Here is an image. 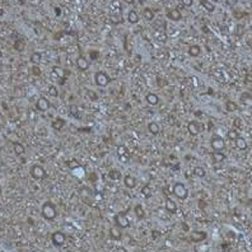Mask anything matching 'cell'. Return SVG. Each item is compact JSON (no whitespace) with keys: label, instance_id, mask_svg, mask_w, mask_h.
I'll return each instance as SVG.
<instances>
[{"label":"cell","instance_id":"cell-1","mask_svg":"<svg viewBox=\"0 0 252 252\" xmlns=\"http://www.w3.org/2000/svg\"><path fill=\"white\" fill-rule=\"evenodd\" d=\"M41 214L46 220L51 222L54 220L56 217H58V209H56V205L52 203V201H46L42 205V209H41Z\"/></svg>","mask_w":252,"mask_h":252},{"label":"cell","instance_id":"cell-2","mask_svg":"<svg viewBox=\"0 0 252 252\" xmlns=\"http://www.w3.org/2000/svg\"><path fill=\"white\" fill-rule=\"evenodd\" d=\"M130 212V208L126 209L125 212H120L117 213L115 217H114V220H115V226L119 227L120 229H126L130 227V219L128 218V213Z\"/></svg>","mask_w":252,"mask_h":252},{"label":"cell","instance_id":"cell-3","mask_svg":"<svg viewBox=\"0 0 252 252\" xmlns=\"http://www.w3.org/2000/svg\"><path fill=\"white\" fill-rule=\"evenodd\" d=\"M172 192L177 199H180L182 201L189 198V189L186 187V185L184 182H176L172 187Z\"/></svg>","mask_w":252,"mask_h":252},{"label":"cell","instance_id":"cell-4","mask_svg":"<svg viewBox=\"0 0 252 252\" xmlns=\"http://www.w3.org/2000/svg\"><path fill=\"white\" fill-rule=\"evenodd\" d=\"M94 83L97 87L100 88H106L108 84H110V77L106 72H102V70H100V72H97L94 74Z\"/></svg>","mask_w":252,"mask_h":252},{"label":"cell","instance_id":"cell-5","mask_svg":"<svg viewBox=\"0 0 252 252\" xmlns=\"http://www.w3.org/2000/svg\"><path fill=\"white\" fill-rule=\"evenodd\" d=\"M30 175L33 180H44L47 176L46 170L41 164H33L30 170Z\"/></svg>","mask_w":252,"mask_h":252},{"label":"cell","instance_id":"cell-6","mask_svg":"<svg viewBox=\"0 0 252 252\" xmlns=\"http://www.w3.org/2000/svg\"><path fill=\"white\" fill-rule=\"evenodd\" d=\"M210 147H212L213 152H223L226 149V140L220 138L219 135H215L210 140Z\"/></svg>","mask_w":252,"mask_h":252},{"label":"cell","instance_id":"cell-7","mask_svg":"<svg viewBox=\"0 0 252 252\" xmlns=\"http://www.w3.org/2000/svg\"><path fill=\"white\" fill-rule=\"evenodd\" d=\"M206 237L208 234L205 231H191L189 234V240L194 243H200L206 240Z\"/></svg>","mask_w":252,"mask_h":252},{"label":"cell","instance_id":"cell-8","mask_svg":"<svg viewBox=\"0 0 252 252\" xmlns=\"http://www.w3.org/2000/svg\"><path fill=\"white\" fill-rule=\"evenodd\" d=\"M51 242L56 247H61L66 242V236L60 231H56V232H54L51 234Z\"/></svg>","mask_w":252,"mask_h":252},{"label":"cell","instance_id":"cell-9","mask_svg":"<svg viewBox=\"0 0 252 252\" xmlns=\"http://www.w3.org/2000/svg\"><path fill=\"white\" fill-rule=\"evenodd\" d=\"M50 102L46 97H40L37 102H36V108L40 111V112H46L49 108H50Z\"/></svg>","mask_w":252,"mask_h":252},{"label":"cell","instance_id":"cell-10","mask_svg":"<svg viewBox=\"0 0 252 252\" xmlns=\"http://www.w3.org/2000/svg\"><path fill=\"white\" fill-rule=\"evenodd\" d=\"M75 65H77L79 72H87L89 69V63L84 56H78L77 60H75Z\"/></svg>","mask_w":252,"mask_h":252},{"label":"cell","instance_id":"cell-11","mask_svg":"<svg viewBox=\"0 0 252 252\" xmlns=\"http://www.w3.org/2000/svg\"><path fill=\"white\" fill-rule=\"evenodd\" d=\"M164 208H166V210L168 213H171V214H175V213H177V210H178V206H177V204H176V201L175 200H172L171 198H166V200H164Z\"/></svg>","mask_w":252,"mask_h":252},{"label":"cell","instance_id":"cell-12","mask_svg":"<svg viewBox=\"0 0 252 252\" xmlns=\"http://www.w3.org/2000/svg\"><path fill=\"white\" fill-rule=\"evenodd\" d=\"M187 131H189V134H190L191 136L199 135V133H200V125H199V122L195 121V120L190 121V122L187 124Z\"/></svg>","mask_w":252,"mask_h":252},{"label":"cell","instance_id":"cell-13","mask_svg":"<svg viewBox=\"0 0 252 252\" xmlns=\"http://www.w3.org/2000/svg\"><path fill=\"white\" fill-rule=\"evenodd\" d=\"M117 158L121 163H128L130 161V157L128 154V149L125 147H119L117 148Z\"/></svg>","mask_w":252,"mask_h":252},{"label":"cell","instance_id":"cell-14","mask_svg":"<svg viewBox=\"0 0 252 252\" xmlns=\"http://www.w3.org/2000/svg\"><path fill=\"white\" fill-rule=\"evenodd\" d=\"M145 101H147V103L150 105V106H157L161 100H159V96H158L157 93L148 92V93L145 94Z\"/></svg>","mask_w":252,"mask_h":252},{"label":"cell","instance_id":"cell-15","mask_svg":"<svg viewBox=\"0 0 252 252\" xmlns=\"http://www.w3.org/2000/svg\"><path fill=\"white\" fill-rule=\"evenodd\" d=\"M167 18L171 19V21H173V22H178V21L182 18V14H181V12H180L177 8L168 9V10H167Z\"/></svg>","mask_w":252,"mask_h":252},{"label":"cell","instance_id":"cell-16","mask_svg":"<svg viewBox=\"0 0 252 252\" xmlns=\"http://www.w3.org/2000/svg\"><path fill=\"white\" fill-rule=\"evenodd\" d=\"M108 234H110V237H111L114 241H121V240H122V232H121V229H120L119 227H116V226H114V227L110 228Z\"/></svg>","mask_w":252,"mask_h":252},{"label":"cell","instance_id":"cell-17","mask_svg":"<svg viewBox=\"0 0 252 252\" xmlns=\"http://www.w3.org/2000/svg\"><path fill=\"white\" fill-rule=\"evenodd\" d=\"M122 181H124V185L125 187L128 189H135L136 187V178L131 175H126L122 177Z\"/></svg>","mask_w":252,"mask_h":252},{"label":"cell","instance_id":"cell-18","mask_svg":"<svg viewBox=\"0 0 252 252\" xmlns=\"http://www.w3.org/2000/svg\"><path fill=\"white\" fill-rule=\"evenodd\" d=\"M66 125V121L63 119V117H56L52 122H51V128L54 129V130H58V131H60V130H63V128Z\"/></svg>","mask_w":252,"mask_h":252},{"label":"cell","instance_id":"cell-19","mask_svg":"<svg viewBox=\"0 0 252 252\" xmlns=\"http://www.w3.org/2000/svg\"><path fill=\"white\" fill-rule=\"evenodd\" d=\"M134 213H135V215H136L138 219H140V220L145 219L147 213H145V210H144V208H143L142 204H136V205L134 206Z\"/></svg>","mask_w":252,"mask_h":252},{"label":"cell","instance_id":"cell-20","mask_svg":"<svg viewBox=\"0 0 252 252\" xmlns=\"http://www.w3.org/2000/svg\"><path fill=\"white\" fill-rule=\"evenodd\" d=\"M128 21H129L130 24H138L139 23L140 17H139V14H138V12L135 9L129 10V13H128Z\"/></svg>","mask_w":252,"mask_h":252},{"label":"cell","instance_id":"cell-21","mask_svg":"<svg viewBox=\"0 0 252 252\" xmlns=\"http://www.w3.org/2000/svg\"><path fill=\"white\" fill-rule=\"evenodd\" d=\"M148 131L152 134V135H158L159 131H161V126L158 122L156 121H150L148 122Z\"/></svg>","mask_w":252,"mask_h":252},{"label":"cell","instance_id":"cell-22","mask_svg":"<svg viewBox=\"0 0 252 252\" xmlns=\"http://www.w3.org/2000/svg\"><path fill=\"white\" fill-rule=\"evenodd\" d=\"M189 56H191V58H198V56L201 55V47L199 45H191L189 47Z\"/></svg>","mask_w":252,"mask_h":252},{"label":"cell","instance_id":"cell-23","mask_svg":"<svg viewBox=\"0 0 252 252\" xmlns=\"http://www.w3.org/2000/svg\"><path fill=\"white\" fill-rule=\"evenodd\" d=\"M234 144H236L237 149H240V150H246L247 149V142H246V139L242 138V136H238L234 140Z\"/></svg>","mask_w":252,"mask_h":252},{"label":"cell","instance_id":"cell-24","mask_svg":"<svg viewBox=\"0 0 252 252\" xmlns=\"http://www.w3.org/2000/svg\"><path fill=\"white\" fill-rule=\"evenodd\" d=\"M200 5L205 9V10H208V12H210V13H213L214 10H215V4H213L210 0H200Z\"/></svg>","mask_w":252,"mask_h":252},{"label":"cell","instance_id":"cell-25","mask_svg":"<svg viewBox=\"0 0 252 252\" xmlns=\"http://www.w3.org/2000/svg\"><path fill=\"white\" fill-rule=\"evenodd\" d=\"M212 159H213L214 163H222L224 159H226V154H224L223 152H213Z\"/></svg>","mask_w":252,"mask_h":252},{"label":"cell","instance_id":"cell-26","mask_svg":"<svg viewBox=\"0 0 252 252\" xmlns=\"http://www.w3.org/2000/svg\"><path fill=\"white\" fill-rule=\"evenodd\" d=\"M192 173H194V176H195V177H198V178H204V177L206 176V171L204 170L203 167H200V166H196V167H194Z\"/></svg>","mask_w":252,"mask_h":252},{"label":"cell","instance_id":"cell-27","mask_svg":"<svg viewBox=\"0 0 252 252\" xmlns=\"http://www.w3.org/2000/svg\"><path fill=\"white\" fill-rule=\"evenodd\" d=\"M241 102L247 107H252V96L250 93H242L241 94Z\"/></svg>","mask_w":252,"mask_h":252},{"label":"cell","instance_id":"cell-28","mask_svg":"<svg viewBox=\"0 0 252 252\" xmlns=\"http://www.w3.org/2000/svg\"><path fill=\"white\" fill-rule=\"evenodd\" d=\"M52 73H54V75L59 77V78H65L66 77V72L61 66H58V65H54L52 66Z\"/></svg>","mask_w":252,"mask_h":252},{"label":"cell","instance_id":"cell-29","mask_svg":"<svg viewBox=\"0 0 252 252\" xmlns=\"http://www.w3.org/2000/svg\"><path fill=\"white\" fill-rule=\"evenodd\" d=\"M122 177H124V176H122L121 172L117 171V170H111V171L108 172V178L112 180V181H120Z\"/></svg>","mask_w":252,"mask_h":252},{"label":"cell","instance_id":"cell-30","mask_svg":"<svg viewBox=\"0 0 252 252\" xmlns=\"http://www.w3.org/2000/svg\"><path fill=\"white\" fill-rule=\"evenodd\" d=\"M154 37H156L159 42H162V44H166L167 42V40H168V36L166 35V32H163V31H154Z\"/></svg>","mask_w":252,"mask_h":252},{"label":"cell","instance_id":"cell-31","mask_svg":"<svg viewBox=\"0 0 252 252\" xmlns=\"http://www.w3.org/2000/svg\"><path fill=\"white\" fill-rule=\"evenodd\" d=\"M13 150H14V153H16L17 156H22V154L26 153V148L21 143H14L13 144Z\"/></svg>","mask_w":252,"mask_h":252},{"label":"cell","instance_id":"cell-32","mask_svg":"<svg viewBox=\"0 0 252 252\" xmlns=\"http://www.w3.org/2000/svg\"><path fill=\"white\" fill-rule=\"evenodd\" d=\"M143 16H144V18H145L148 22H152L154 18H156V14H154V12H153L150 8H145V9H144Z\"/></svg>","mask_w":252,"mask_h":252},{"label":"cell","instance_id":"cell-33","mask_svg":"<svg viewBox=\"0 0 252 252\" xmlns=\"http://www.w3.org/2000/svg\"><path fill=\"white\" fill-rule=\"evenodd\" d=\"M30 60H31V63H32L33 65H40V63H41V60H42L41 52H33V54L31 55Z\"/></svg>","mask_w":252,"mask_h":252},{"label":"cell","instance_id":"cell-34","mask_svg":"<svg viewBox=\"0 0 252 252\" xmlns=\"http://www.w3.org/2000/svg\"><path fill=\"white\" fill-rule=\"evenodd\" d=\"M86 96H87L88 100L92 101V102L98 101V94H97V92L93 91V89H87V91H86Z\"/></svg>","mask_w":252,"mask_h":252},{"label":"cell","instance_id":"cell-35","mask_svg":"<svg viewBox=\"0 0 252 252\" xmlns=\"http://www.w3.org/2000/svg\"><path fill=\"white\" fill-rule=\"evenodd\" d=\"M233 126H234L233 129H236L237 131H240V130H243L245 124H243V121H242L241 117H236V119L233 120Z\"/></svg>","mask_w":252,"mask_h":252},{"label":"cell","instance_id":"cell-36","mask_svg":"<svg viewBox=\"0 0 252 252\" xmlns=\"http://www.w3.org/2000/svg\"><path fill=\"white\" fill-rule=\"evenodd\" d=\"M238 110V106H237V103L236 102H233V101H227L226 102V111L227 112H236Z\"/></svg>","mask_w":252,"mask_h":252},{"label":"cell","instance_id":"cell-37","mask_svg":"<svg viewBox=\"0 0 252 252\" xmlns=\"http://www.w3.org/2000/svg\"><path fill=\"white\" fill-rule=\"evenodd\" d=\"M140 194H142V196L144 199H149L152 196V190H150V187L148 185H145V186L142 187V190H140Z\"/></svg>","mask_w":252,"mask_h":252},{"label":"cell","instance_id":"cell-38","mask_svg":"<svg viewBox=\"0 0 252 252\" xmlns=\"http://www.w3.org/2000/svg\"><path fill=\"white\" fill-rule=\"evenodd\" d=\"M69 114L74 117H77V119H79V107L77 105H70L69 106Z\"/></svg>","mask_w":252,"mask_h":252},{"label":"cell","instance_id":"cell-39","mask_svg":"<svg viewBox=\"0 0 252 252\" xmlns=\"http://www.w3.org/2000/svg\"><path fill=\"white\" fill-rule=\"evenodd\" d=\"M47 93H49V96H51V97H59V89H58V87L56 86H49V88H47Z\"/></svg>","mask_w":252,"mask_h":252},{"label":"cell","instance_id":"cell-40","mask_svg":"<svg viewBox=\"0 0 252 252\" xmlns=\"http://www.w3.org/2000/svg\"><path fill=\"white\" fill-rule=\"evenodd\" d=\"M238 136H240V133H238L236 129H232V130H229V131L227 133V138L231 139V140H236Z\"/></svg>","mask_w":252,"mask_h":252},{"label":"cell","instance_id":"cell-41","mask_svg":"<svg viewBox=\"0 0 252 252\" xmlns=\"http://www.w3.org/2000/svg\"><path fill=\"white\" fill-rule=\"evenodd\" d=\"M24 47H26V46H24V44H23L21 40H17L16 42H14V49H16L17 51H23Z\"/></svg>","mask_w":252,"mask_h":252},{"label":"cell","instance_id":"cell-42","mask_svg":"<svg viewBox=\"0 0 252 252\" xmlns=\"http://www.w3.org/2000/svg\"><path fill=\"white\" fill-rule=\"evenodd\" d=\"M110 21L114 24H119L122 22V18H121V16H110Z\"/></svg>","mask_w":252,"mask_h":252},{"label":"cell","instance_id":"cell-43","mask_svg":"<svg viewBox=\"0 0 252 252\" xmlns=\"http://www.w3.org/2000/svg\"><path fill=\"white\" fill-rule=\"evenodd\" d=\"M32 75H35V77H40L41 75V69L38 68V65H33L32 66Z\"/></svg>","mask_w":252,"mask_h":252},{"label":"cell","instance_id":"cell-44","mask_svg":"<svg viewBox=\"0 0 252 252\" xmlns=\"http://www.w3.org/2000/svg\"><path fill=\"white\" fill-rule=\"evenodd\" d=\"M181 4L185 8H191L194 4V0H181Z\"/></svg>","mask_w":252,"mask_h":252},{"label":"cell","instance_id":"cell-45","mask_svg":"<svg viewBox=\"0 0 252 252\" xmlns=\"http://www.w3.org/2000/svg\"><path fill=\"white\" fill-rule=\"evenodd\" d=\"M150 234H152L153 240H158V238H161V232H158V231H156V229H153V231L150 232Z\"/></svg>","mask_w":252,"mask_h":252},{"label":"cell","instance_id":"cell-46","mask_svg":"<svg viewBox=\"0 0 252 252\" xmlns=\"http://www.w3.org/2000/svg\"><path fill=\"white\" fill-rule=\"evenodd\" d=\"M237 3H238V0H226V4L228 7H234V5H237Z\"/></svg>","mask_w":252,"mask_h":252},{"label":"cell","instance_id":"cell-47","mask_svg":"<svg viewBox=\"0 0 252 252\" xmlns=\"http://www.w3.org/2000/svg\"><path fill=\"white\" fill-rule=\"evenodd\" d=\"M116 252H128V250H126L125 247H117V248H116Z\"/></svg>","mask_w":252,"mask_h":252},{"label":"cell","instance_id":"cell-48","mask_svg":"<svg viewBox=\"0 0 252 252\" xmlns=\"http://www.w3.org/2000/svg\"><path fill=\"white\" fill-rule=\"evenodd\" d=\"M55 12H56V17H60L61 16V9L60 8H56Z\"/></svg>","mask_w":252,"mask_h":252},{"label":"cell","instance_id":"cell-49","mask_svg":"<svg viewBox=\"0 0 252 252\" xmlns=\"http://www.w3.org/2000/svg\"><path fill=\"white\" fill-rule=\"evenodd\" d=\"M124 3H126V4H134L135 3V0H122Z\"/></svg>","mask_w":252,"mask_h":252},{"label":"cell","instance_id":"cell-50","mask_svg":"<svg viewBox=\"0 0 252 252\" xmlns=\"http://www.w3.org/2000/svg\"><path fill=\"white\" fill-rule=\"evenodd\" d=\"M208 125H209V128H208V129H209V130H212V129H213V128H214V124H213V122H212V121H209V124H208Z\"/></svg>","mask_w":252,"mask_h":252},{"label":"cell","instance_id":"cell-51","mask_svg":"<svg viewBox=\"0 0 252 252\" xmlns=\"http://www.w3.org/2000/svg\"><path fill=\"white\" fill-rule=\"evenodd\" d=\"M182 227H184V228H182V229H184V231H189V227H187V224H185V223H182Z\"/></svg>","mask_w":252,"mask_h":252},{"label":"cell","instance_id":"cell-52","mask_svg":"<svg viewBox=\"0 0 252 252\" xmlns=\"http://www.w3.org/2000/svg\"><path fill=\"white\" fill-rule=\"evenodd\" d=\"M3 14H4V9H3L2 7H0V16H3Z\"/></svg>","mask_w":252,"mask_h":252},{"label":"cell","instance_id":"cell-53","mask_svg":"<svg viewBox=\"0 0 252 252\" xmlns=\"http://www.w3.org/2000/svg\"><path fill=\"white\" fill-rule=\"evenodd\" d=\"M0 194H2V187H0Z\"/></svg>","mask_w":252,"mask_h":252}]
</instances>
